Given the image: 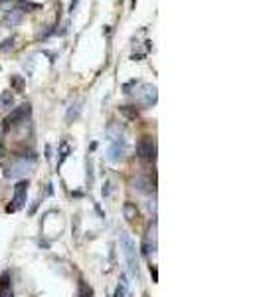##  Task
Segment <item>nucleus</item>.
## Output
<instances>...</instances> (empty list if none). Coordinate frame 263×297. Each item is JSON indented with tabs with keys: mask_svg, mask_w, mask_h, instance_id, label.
Here are the masks:
<instances>
[{
	"mask_svg": "<svg viewBox=\"0 0 263 297\" xmlns=\"http://www.w3.org/2000/svg\"><path fill=\"white\" fill-rule=\"evenodd\" d=\"M67 154H69V145H67L66 141H62V145H60V162H58V166L67 158Z\"/></svg>",
	"mask_w": 263,
	"mask_h": 297,
	"instance_id": "nucleus-17",
	"label": "nucleus"
},
{
	"mask_svg": "<svg viewBox=\"0 0 263 297\" xmlns=\"http://www.w3.org/2000/svg\"><path fill=\"white\" fill-rule=\"evenodd\" d=\"M79 113H81V101H73V103L69 105L67 113H66V121H67V123L75 121V119L79 117Z\"/></svg>",
	"mask_w": 263,
	"mask_h": 297,
	"instance_id": "nucleus-11",
	"label": "nucleus"
},
{
	"mask_svg": "<svg viewBox=\"0 0 263 297\" xmlns=\"http://www.w3.org/2000/svg\"><path fill=\"white\" fill-rule=\"evenodd\" d=\"M136 154L142 160L154 162V158H156V143H154V139L152 137H140L138 143H136Z\"/></svg>",
	"mask_w": 263,
	"mask_h": 297,
	"instance_id": "nucleus-4",
	"label": "nucleus"
},
{
	"mask_svg": "<svg viewBox=\"0 0 263 297\" xmlns=\"http://www.w3.org/2000/svg\"><path fill=\"white\" fill-rule=\"evenodd\" d=\"M119 244H121V250H123V256H125V262H127V270L132 278H138V250H136V244L127 232H121L119 234Z\"/></svg>",
	"mask_w": 263,
	"mask_h": 297,
	"instance_id": "nucleus-1",
	"label": "nucleus"
},
{
	"mask_svg": "<svg viewBox=\"0 0 263 297\" xmlns=\"http://www.w3.org/2000/svg\"><path fill=\"white\" fill-rule=\"evenodd\" d=\"M127 296V286H125V282H121L119 286H117V292H115V297H125Z\"/></svg>",
	"mask_w": 263,
	"mask_h": 297,
	"instance_id": "nucleus-18",
	"label": "nucleus"
},
{
	"mask_svg": "<svg viewBox=\"0 0 263 297\" xmlns=\"http://www.w3.org/2000/svg\"><path fill=\"white\" fill-rule=\"evenodd\" d=\"M52 34H54V28H52V26H46V30H40L38 38H48V36H52Z\"/></svg>",
	"mask_w": 263,
	"mask_h": 297,
	"instance_id": "nucleus-20",
	"label": "nucleus"
},
{
	"mask_svg": "<svg viewBox=\"0 0 263 297\" xmlns=\"http://www.w3.org/2000/svg\"><path fill=\"white\" fill-rule=\"evenodd\" d=\"M131 184H132V188H134V190H138V192H142V194H150V192L154 190L152 182H150L146 176H142V174H136V176H132Z\"/></svg>",
	"mask_w": 263,
	"mask_h": 297,
	"instance_id": "nucleus-9",
	"label": "nucleus"
},
{
	"mask_svg": "<svg viewBox=\"0 0 263 297\" xmlns=\"http://www.w3.org/2000/svg\"><path fill=\"white\" fill-rule=\"evenodd\" d=\"M26 198H28V180H20V182L14 186L12 204L6 208V212H16V210H20V208L26 204Z\"/></svg>",
	"mask_w": 263,
	"mask_h": 297,
	"instance_id": "nucleus-5",
	"label": "nucleus"
},
{
	"mask_svg": "<svg viewBox=\"0 0 263 297\" xmlns=\"http://www.w3.org/2000/svg\"><path fill=\"white\" fill-rule=\"evenodd\" d=\"M14 105V95L12 91H2L0 93V109H10Z\"/></svg>",
	"mask_w": 263,
	"mask_h": 297,
	"instance_id": "nucleus-13",
	"label": "nucleus"
},
{
	"mask_svg": "<svg viewBox=\"0 0 263 297\" xmlns=\"http://www.w3.org/2000/svg\"><path fill=\"white\" fill-rule=\"evenodd\" d=\"M30 113H32L30 103H24V105H20V107H14V109L10 111V115L4 119V129H14V127L22 125V123L30 117Z\"/></svg>",
	"mask_w": 263,
	"mask_h": 297,
	"instance_id": "nucleus-3",
	"label": "nucleus"
},
{
	"mask_svg": "<svg viewBox=\"0 0 263 297\" xmlns=\"http://www.w3.org/2000/svg\"><path fill=\"white\" fill-rule=\"evenodd\" d=\"M2 2H8V0H0V4H2Z\"/></svg>",
	"mask_w": 263,
	"mask_h": 297,
	"instance_id": "nucleus-23",
	"label": "nucleus"
},
{
	"mask_svg": "<svg viewBox=\"0 0 263 297\" xmlns=\"http://www.w3.org/2000/svg\"><path fill=\"white\" fill-rule=\"evenodd\" d=\"M22 18H24V12L12 8V10H8V12L2 16V26L8 28V30H10V28H16V26L22 24Z\"/></svg>",
	"mask_w": 263,
	"mask_h": 297,
	"instance_id": "nucleus-8",
	"label": "nucleus"
},
{
	"mask_svg": "<svg viewBox=\"0 0 263 297\" xmlns=\"http://www.w3.org/2000/svg\"><path fill=\"white\" fill-rule=\"evenodd\" d=\"M10 85L14 87V91L20 93V91L24 89V77H20V75H12V77H10Z\"/></svg>",
	"mask_w": 263,
	"mask_h": 297,
	"instance_id": "nucleus-16",
	"label": "nucleus"
},
{
	"mask_svg": "<svg viewBox=\"0 0 263 297\" xmlns=\"http://www.w3.org/2000/svg\"><path fill=\"white\" fill-rule=\"evenodd\" d=\"M77 2H79V0H71V4H69V12H73V10H75V6H77Z\"/></svg>",
	"mask_w": 263,
	"mask_h": 297,
	"instance_id": "nucleus-22",
	"label": "nucleus"
},
{
	"mask_svg": "<svg viewBox=\"0 0 263 297\" xmlns=\"http://www.w3.org/2000/svg\"><path fill=\"white\" fill-rule=\"evenodd\" d=\"M123 214H125V218H127L129 222H134V220L138 218V208H136V204L125 202V204H123Z\"/></svg>",
	"mask_w": 263,
	"mask_h": 297,
	"instance_id": "nucleus-12",
	"label": "nucleus"
},
{
	"mask_svg": "<svg viewBox=\"0 0 263 297\" xmlns=\"http://www.w3.org/2000/svg\"><path fill=\"white\" fill-rule=\"evenodd\" d=\"M0 297H12V280L8 272L0 276Z\"/></svg>",
	"mask_w": 263,
	"mask_h": 297,
	"instance_id": "nucleus-10",
	"label": "nucleus"
},
{
	"mask_svg": "<svg viewBox=\"0 0 263 297\" xmlns=\"http://www.w3.org/2000/svg\"><path fill=\"white\" fill-rule=\"evenodd\" d=\"M119 111H121L127 119H131V121L138 117V111H136V107H132V105H121V107H119Z\"/></svg>",
	"mask_w": 263,
	"mask_h": 297,
	"instance_id": "nucleus-15",
	"label": "nucleus"
},
{
	"mask_svg": "<svg viewBox=\"0 0 263 297\" xmlns=\"http://www.w3.org/2000/svg\"><path fill=\"white\" fill-rule=\"evenodd\" d=\"M0 48H2L4 52H8V50H12V48H14V38H8V40H4Z\"/></svg>",
	"mask_w": 263,
	"mask_h": 297,
	"instance_id": "nucleus-19",
	"label": "nucleus"
},
{
	"mask_svg": "<svg viewBox=\"0 0 263 297\" xmlns=\"http://www.w3.org/2000/svg\"><path fill=\"white\" fill-rule=\"evenodd\" d=\"M34 168V156H14L6 166H4V176L6 178H22Z\"/></svg>",
	"mask_w": 263,
	"mask_h": 297,
	"instance_id": "nucleus-2",
	"label": "nucleus"
},
{
	"mask_svg": "<svg viewBox=\"0 0 263 297\" xmlns=\"http://www.w3.org/2000/svg\"><path fill=\"white\" fill-rule=\"evenodd\" d=\"M0 152H2V147H0Z\"/></svg>",
	"mask_w": 263,
	"mask_h": 297,
	"instance_id": "nucleus-24",
	"label": "nucleus"
},
{
	"mask_svg": "<svg viewBox=\"0 0 263 297\" xmlns=\"http://www.w3.org/2000/svg\"><path fill=\"white\" fill-rule=\"evenodd\" d=\"M148 210L152 212V214H156V200L152 198V200H148Z\"/></svg>",
	"mask_w": 263,
	"mask_h": 297,
	"instance_id": "nucleus-21",
	"label": "nucleus"
},
{
	"mask_svg": "<svg viewBox=\"0 0 263 297\" xmlns=\"http://www.w3.org/2000/svg\"><path fill=\"white\" fill-rule=\"evenodd\" d=\"M125 156V139L123 137H113L109 139V148H107V158L111 162H119Z\"/></svg>",
	"mask_w": 263,
	"mask_h": 297,
	"instance_id": "nucleus-7",
	"label": "nucleus"
},
{
	"mask_svg": "<svg viewBox=\"0 0 263 297\" xmlns=\"http://www.w3.org/2000/svg\"><path fill=\"white\" fill-rule=\"evenodd\" d=\"M40 8V4H36V2H30V0H18V8L16 10H26V12H34V10H38Z\"/></svg>",
	"mask_w": 263,
	"mask_h": 297,
	"instance_id": "nucleus-14",
	"label": "nucleus"
},
{
	"mask_svg": "<svg viewBox=\"0 0 263 297\" xmlns=\"http://www.w3.org/2000/svg\"><path fill=\"white\" fill-rule=\"evenodd\" d=\"M156 97H158V93H156V87L152 83H142L140 89H138V93H136V99H138V103L144 109L152 107L156 103Z\"/></svg>",
	"mask_w": 263,
	"mask_h": 297,
	"instance_id": "nucleus-6",
	"label": "nucleus"
}]
</instances>
